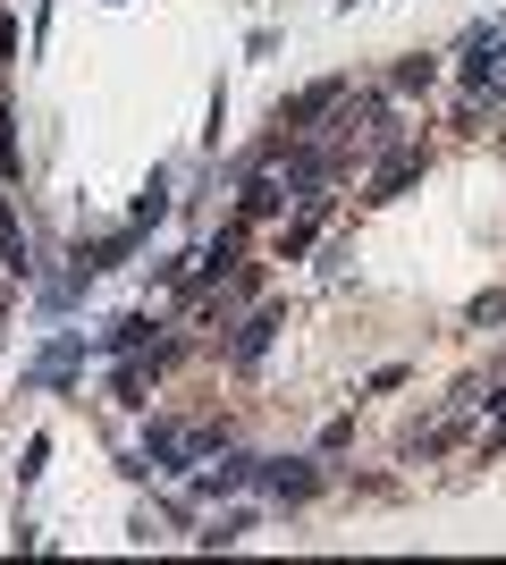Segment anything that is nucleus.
<instances>
[{
  "instance_id": "1",
  "label": "nucleus",
  "mask_w": 506,
  "mask_h": 565,
  "mask_svg": "<svg viewBox=\"0 0 506 565\" xmlns=\"http://www.w3.org/2000/svg\"><path fill=\"white\" fill-rule=\"evenodd\" d=\"M212 448H219L212 423H152V439H144V456L161 472H186V456H212Z\"/></svg>"
},
{
  "instance_id": "5",
  "label": "nucleus",
  "mask_w": 506,
  "mask_h": 565,
  "mask_svg": "<svg viewBox=\"0 0 506 565\" xmlns=\"http://www.w3.org/2000/svg\"><path fill=\"white\" fill-rule=\"evenodd\" d=\"M431 85H439V60H431V51H413L406 68H397V94H431Z\"/></svg>"
},
{
  "instance_id": "6",
  "label": "nucleus",
  "mask_w": 506,
  "mask_h": 565,
  "mask_svg": "<svg viewBox=\"0 0 506 565\" xmlns=\"http://www.w3.org/2000/svg\"><path fill=\"white\" fill-rule=\"evenodd\" d=\"M144 338H152V321H144V312H127L119 330H110V347H119V354H127V347H144Z\"/></svg>"
},
{
  "instance_id": "8",
  "label": "nucleus",
  "mask_w": 506,
  "mask_h": 565,
  "mask_svg": "<svg viewBox=\"0 0 506 565\" xmlns=\"http://www.w3.org/2000/svg\"><path fill=\"white\" fill-rule=\"evenodd\" d=\"M489 448H506V423H498V430H489Z\"/></svg>"
},
{
  "instance_id": "4",
  "label": "nucleus",
  "mask_w": 506,
  "mask_h": 565,
  "mask_svg": "<svg viewBox=\"0 0 506 565\" xmlns=\"http://www.w3.org/2000/svg\"><path fill=\"white\" fill-rule=\"evenodd\" d=\"M270 330H279V312H254V321L237 330V347H228V354H237V363H254V354L270 347Z\"/></svg>"
},
{
  "instance_id": "7",
  "label": "nucleus",
  "mask_w": 506,
  "mask_h": 565,
  "mask_svg": "<svg viewBox=\"0 0 506 565\" xmlns=\"http://www.w3.org/2000/svg\"><path fill=\"white\" fill-rule=\"evenodd\" d=\"M245 532H254V515H219L212 532H203V541H212V548H228V541H245Z\"/></svg>"
},
{
  "instance_id": "2",
  "label": "nucleus",
  "mask_w": 506,
  "mask_h": 565,
  "mask_svg": "<svg viewBox=\"0 0 506 565\" xmlns=\"http://www.w3.org/2000/svg\"><path fill=\"white\" fill-rule=\"evenodd\" d=\"M422 169H431V152H422V143H406V152H388V169L372 178V203H397V194H406L413 178H422Z\"/></svg>"
},
{
  "instance_id": "3",
  "label": "nucleus",
  "mask_w": 506,
  "mask_h": 565,
  "mask_svg": "<svg viewBox=\"0 0 506 565\" xmlns=\"http://www.w3.org/2000/svg\"><path fill=\"white\" fill-rule=\"evenodd\" d=\"M262 481H270V498H288V507L321 490V472H313V465H262Z\"/></svg>"
}]
</instances>
